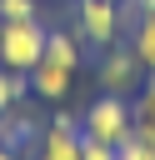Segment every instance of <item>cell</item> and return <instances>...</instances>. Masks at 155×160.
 Here are the masks:
<instances>
[{
    "instance_id": "cell-1",
    "label": "cell",
    "mask_w": 155,
    "mask_h": 160,
    "mask_svg": "<svg viewBox=\"0 0 155 160\" xmlns=\"http://www.w3.org/2000/svg\"><path fill=\"white\" fill-rule=\"evenodd\" d=\"M45 25H40V15H30V20H5L0 25V65L5 70H15V75H30L35 65H40V55H45Z\"/></svg>"
},
{
    "instance_id": "cell-2",
    "label": "cell",
    "mask_w": 155,
    "mask_h": 160,
    "mask_svg": "<svg viewBox=\"0 0 155 160\" xmlns=\"http://www.w3.org/2000/svg\"><path fill=\"white\" fill-rule=\"evenodd\" d=\"M130 130H135V110L125 95H110V90H100V100H90L80 115V135L105 140V145H120Z\"/></svg>"
},
{
    "instance_id": "cell-3",
    "label": "cell",
    "mask_w": 155,
    "mask_h": 160,
    "mask_svg": "<svg viewBox=\"0 0 155 160\" xmlns=\"http://www.w3.org/2000/svg\"><path fill=\"white\" fill-rule=\"evenodd\" d=\"M75 30L95 50H110L120 40V0H75Z\"/></svg>"
},
{
    "instance_id": "cell-4",
    "label": "cell",
    "mask_w": 155,
    "mask_h": 160,
    "mask_svg": "<svg viewBox=\"0 0 155 160\" xmlns=\"http://www.w3.org/2000/svg\"><path fill=\"white\" fill-rule=\"evenodd\" d=\"M95 75H100V90H110V95H130V90L145 85V65H140L135 50L120 45V40L100 55V70H95Z\"/></svg>"
},
{
    "instance_id": "cell-5",
    "label": "cell",
    "mask_w": 155,
    "mask_h": 160,
    "mask_svg": "<svg viewBox=\"0 0 155 160\" xmlns=\"http://www.w3.org/2000/svg\"><path fill=\"white\" fill-rule=\"evenodd\" d=\"M35 160H80V115L55 110L35 140Z\"/></svg>"
},
{
    "instance_id": "cell-6",
    "label": "cell",
    "mask_w": 155,
    "mask_h": 160,
    "mask_svg": "<svg viewBox=\"0 0 155 160\" xmlns=\"http://www.w3.org/2000/svg\"><path fill=\"white\" fill-rule=\"evenodd\" d=\"M40 130H45L40 115H30L20 100H15L10 110H0V145H5V150H30V145L40 140Z\"/></svg>"
},
{
    "instance_id": "cell-7",
    "label": "cell",
    "mask_w": 155,
    "mask_h": 160,
    "mask_svg": "<svg viewBox=\"0 0 155 160\" xmlns=\"http://www.w3.org/2000/svg\"><path fill=\"white\" fill-rule=\"evenodd\" d=\"M70 85H75V70H65V65H55V60H45V55H40V65L30 70V95H40V100H65Z\"/></svg>"
},
{
    "instance_id": "cell-8",
    "label": "cell",
    "mask_w": 155,
    "mask_h": 160,
    "mask_svg": "<svg viewBox=\"0 0 155 160\" xmlns=\"http://www.w3.org/2000/svg\"><path fill=\"white\" fill-rule=\"evenodd\" d=\"M45 60H55V65H65V70H80V60H85L80 30H50V35H45Z\"/></svg>"
},
{
    "instance_id": "cell-9",
    "label": "cell",
    "mask_w": 155,
    "mask_h": 160,
    "mask_svg": "<svg viewBox=\"0 0 155 160\" xmlns=\"http://www.w3.org/2000/svg\"><path fill=\"white\" fill-rule=\"evenodd\" d=\"M130 50H135V60L145 65V75H155V10L130 25Z\"/></svg>"
},
{
    "instance_id": "cell-10",
    "label": "cell",
    "mask_w": 155,
    "mask_h": 160,
    "mask_svg": "<svg viewBox=\"0 0 155 160\" xmlns=\"http://www.w3.org/2000/svg\"><path fill=\"white\" fill-rule=\"evenodd\" d=\"M115 160H155V135L145 125H135L120 145H115Z\"/></svg>"
},
{
    "instance_id": "cell-11",
    "label": "cell",
    "mask_w": 155,
    "mask_h": 160,
    "mask_svg": "<svg viewBox=\"0 0 155 160\" xmlns=\"http://www.w3.org/2000/svg\"><path fill=\"white\" fill-rule=\"evenodd\" d=\"M135 125H150L155 130V75H145V85H140V95H135Z\"/></svg>"
},
{
    "instance_id": "cell-12",
    "label": "cell",
    "mask_w": 155,
    "mask_h": 160,
    "mask_svg": "<svg viewBox=\"0 0 155 160\" xmlns=\"http://www.w3.org/2000/svg\"><path fill=\"white\" fill-rule=\"evenodd\" d=\"M80 160H115V145H105V140H90V135H80Z\"/></svg>"
},
{
    "instance_id": "cell-13",
    "label": "cell",
    "mask_w": 155,
    "mask_h": 160,
    "mask_svg": "<svg viewBox=\"0 0 155 160\" xmlns=\"http://www.w3.org/2000/svg\"><path fill=\"white\" fill-rule=\"evenodd\" d=\"M35 0H0V20H30Z\"/></svg>"
},
{
    "instance_id": "cell-14",
    "label": "cell",
    "mask_w": 155,
    "mask_h": 160,
    "mask_svg": "<svg viewBox=\"0 0 155 160\" xmlns=\"http://www.w3.org/2000/svg\"><path fill=\"white\" fill-rule=\"evenodd\" d=\"M10 80H15V70H5V65H0V110H10V105H15V90H10Z\"/></svg>"
},
{
    "instance_id": "cell-15",
    "label": "cell",
    "mask_w": 155,
    "mask_h": 160,
    "mask_svg": "<svg viewBox=\"0 0 155 160\" xmlns=\"http://www.w3.org/2000/svg\"><path fill=\"white\" fill-rule=\"evenodd\" d=\"M0 160H20V150H5V145H0Z\"/></svg>"
},
{
    "instance_id": "cell-16",
    "label": "cell",
    "mask_w": 155,
    "mask_h": 160,
    "mask_svg": "<svg viewBox=\"0 0 155 160\" xmlns=\"http://www.w3.org/2000/svg\"><path fill=\"white\" fill-rule=\"evenodd\" d=\"M145 130H150V125H145ZM150 135H155V130H150Z\"/></svg>"
},
{
    "instance_id": "cell-17",
    "label": "cell",
    "mask_w": 155,
    "mask_h": 160,
    "mask_svg": "<svg viewBox=\"0 0 155 160\" xmlns=\"http://www.w3.org/2000/svg\"><path fill=\"white\" fill-rule=\"evenodd\" d=\"M0 25H5V20H0Z\"/></svg>"
}]
</instances>
